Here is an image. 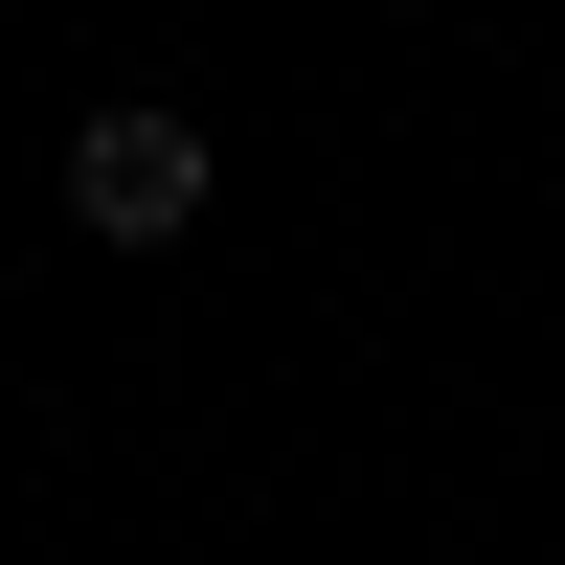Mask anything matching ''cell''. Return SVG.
Wrapping results in <instances>:
<instances>
[{"instance_id":"obj_1","label":"cell","mask_w":565,"mask_h":565,"mask_svg":"<svg viewBox=\"0 0 565 565\" xmlns=\"http://www.w3.org/2000/svg\"><path fill=\"white\" fill-rule=\"evenodd\" d=\"M204 114H159V90H114V114H68V226L90 249H181V226H204Z\"/></svg>"}]
</instances>
